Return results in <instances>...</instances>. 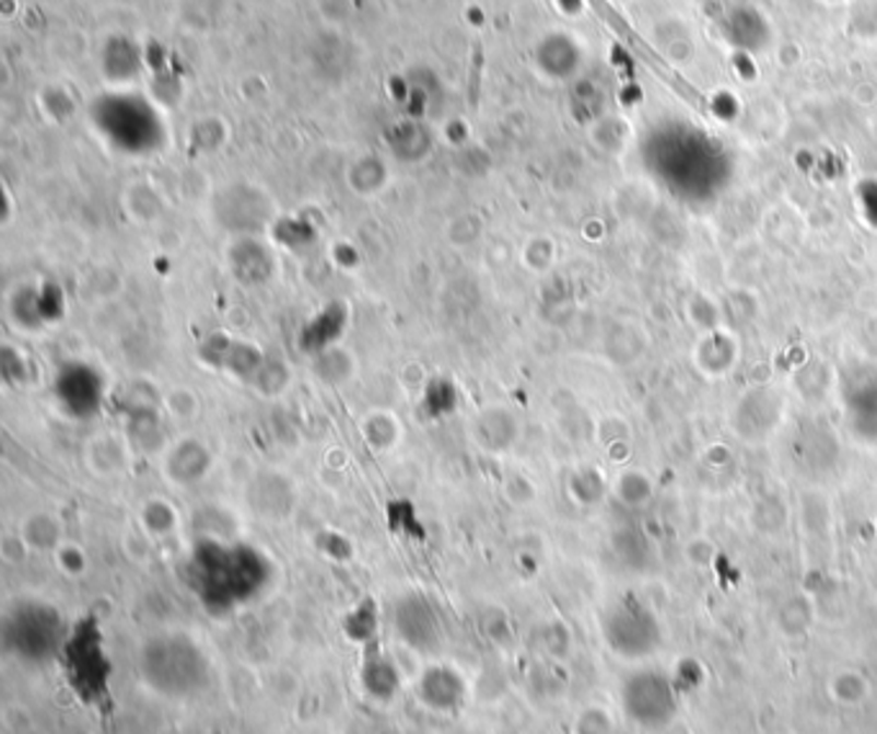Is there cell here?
I'll return each mask as SVG.
<instances>
[{
  "instance_id": "obj_1",
  "label": "cell",
  "mask_w": 877,
  "mask_h": 734,
  "mask_svg": "<svg viewBox=\"0 0 877 734\" xmlns=\"http://www.w3.org/2000/svg\"><path fill=\"white\" fill-rule=\"evenodd\" d=\"M188 583L207 608L232 610L266 591L270 562L250 544L203 536L188 559Z\"/></svg>"
},
{
  "instance_id": "obj_2",
  "label": "cell",
  "mask_w": 877,
  "mask_h": 734,
  "mask_svg": "<svg viewBox=\"0 0 877 734\" xmlns=\"http://www.w3.org/2000/svg\"><path fill=\"white\" fill-rule=\"evenodd\" d=\"M140 675L152 694L163 699H191L211 680V663L203 646L186 631H160L144 639Z\"/></svg>"
},
{
  "instance_id": "obj_3",
  "label": "cell",
  "mask_w": 877,
  "mask_h": 734,
  "mask_svg": "<svg viewBox=\"0 0 877 734\" xmlns=\"http://www.w3.org/2000/svg\"><path fill=\"white\" fill-rule=\"evenodd\" d=\"M65 621L60 610L44 601H21L3 619V646L28 665H44L62 655Z\"/></svg>"
},
{
  "instance_id": "obj_4",
  "label": "cell",
  "mask_w": 877,
  "mask_h": 734,
  "mask_svg": "<svg viewBox=\"0 0 877 734\" xmlns=\"http://www.w3.org/2000/svg\"><path fill=\"white\" fill-rule=\"evenodd\" d=\"M394 629L401 642L418 652H435L443 644V624L425 595H405L394 608Z\"/></svg>"
},
{
  "instance_id": "obj_5",
  "label": "cell",
  "mask_w": 877,
  "mask_h": 734,
  "mask_svg": "<svg viewBox=\"0 0 877 734\" xmlns=\"http://www.w3.org/2000/svg\"><path fill=\"white\" fill-rule=\"evenodd\" d=\"M55 397L70 418H91L98 412L104 399V382L98 372L87 363H68L60 369L55 380Z\"/></svg>"
},
{
  "instance_id": "obj_6",
  "label": "cell",
  "mask_w": 877,
  "mask_h": 734,
  "mask_svg": "<svg viewBox=\"0 0 877 734\" xmlns=\"http://www.w3.org/2000/svg\"><path fill=\"white\" fill-rule=\"evenodd\" d=\"M695 366L700 374L711 376V380H718V376H726L728 372H734L736 361H738V338L736 333H730L728 328H713L700 336L695 343Z\"/></svg>"
},
{
  "instance_id": "obj_7",
  "label": "cell",
  "mask_w": 877,
  "mask_h": 734,
  "mask_svg": "<svg viewBox=\"0 0 877 734\" xmlns=\"http://www.w3.org/2000/svg\"><path fill=\"white\" fill-rule=\"evenodd\" d=\"M211 454L203 443L183 439L167 448L163 459V471L175 485H196L209 475Z\"/></svg>"
},
{
  "instance_id": "obj_8",
  "label": "cell",
  "mask_w": 877,
  "mask_h": 734,
  "mask_svg": "<svg viewBox=\"0 0 877 734\" xmlns=\"http://www.w3.org/2000/svg\"><path fill=\"white\" fill-rule=\"evenodd\" d=\"M466 686L460 675L448 665H435L422 675L420 699L435 711H456L464 701Z\"/></svg>"
},
{
  "instance_id": "obj_9",
  "label": "cell",
  "mask_w": 877,
  "mask_h": 734,
  "mask_svg": "<svg viewBox=\"0 0 877 734\" xmlns=\"http://www.w3.org/2000/svg\"><path fill=\"white\" fill-rule=\"evenodd\" d=\"M471 435H477V441L487 452L500 454L515 441L517 420L504 407H487L477 418V423L471 426Z\"/></svg>"
},
{
  "instance_id": "obj_10",
  "label": "cell",
  "mask_w": 877,
  "mask_h": 734,
  "mask_svg": "<svg viewBox=\"0 0 877 734\" xmlns=\"http://www.w3.org/2000/svg\"><path fill=\"white\" fill-rule=\"evenodd\" d=\"M87 462L96 469V475L114 477L127 467V446L114 439V435H101L87 446Z\"/></svg>"
},
{
  "instance_id": "obj_11",
  "label": "cell",
  "mask_w": 877,
  "mask_h": 734,
  "mask_svg": "<svg viewBox=\"0 0 877 734\" xmlns=\"http://www.w3.org/2000/svg\"><path fill=\"white\" fill-rule=\"evenodd\" d=\"M386 165L376 155L358 158L348 168V186H353L358 194L374 196L386 186Z\"/></svg>"
},
{
  "instance_id": "obj_12",
  "label": "cell",
  "mask_w": 877,
  "mask_h": 734,
  "mask_svg": "<svg viewBox=\"0 0 877 734\" xmlns=\"http://www.w3.org/2000/svg\"><path fill=\"white\" fill-rule=\"evenodd\" d=\"M363 686L371 696H376V699H384V701L391 699V696L399 690L397 667H394V663H389L384 655L371 657L369 663H365V671H363Z\"/></svg>"
},
{
  "instance_id": "obj_13",
  "label": "cell",
  "mask_w": 877,
  "mask_h": 734,
  "mask_svg": "<svg viewBox=\"0 0 877 734\" xmlns=\"http://www.w3.org/2000/svg\"><path fill=\"white\" fill-rule=\"evenodd\" d=\"M21 536H24V541L32 549L49 551V549L60 547L62 528H60V523H57V519H52L49 513H34L24 521Z\"/></svg>"
},
{
  "instance_id": "obj_14",
  "label": "cell",
  "mask_w": 877,
  "mask_h": 734,
  "mask_svg": "<svg viewBox=\"0 0 877 734\" xmlns=\"http://www.w3.org/2000/svg\"><path fill=\"white\" fill-rule=\"evenodd\" d=\"M363 433H365V441H369L371 446L382 448L384 452V448L394 446V441H397L399 426H397V420L384 416V412H374V416H369V420H365Z\"/></svg>"
}]
</instances>
